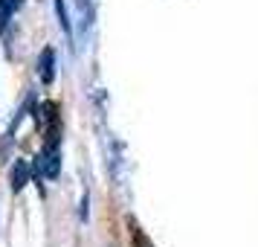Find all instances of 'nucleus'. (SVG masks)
I'll list each match as a JSON object with an SVG mask.
<instances>
[{"instance_id":"obj_2","label":"nucleus","mask_w":258,"mask_h":247,"mask_svg":"<svg viewBox=\"0 0 258 247\" xmlns=\"http://www.w3.org/2000/svg\"><path fill=\"white\" fill-rule=\"evenodd\" d=\"M21 3H24V0H0V32L12 24V18H15V12H18Z\"/></svg>"},{"instance_id":"obj_1","label":"nucleus","mask_w":258,"mask_h":247,"mask_svg":"<svg viewBox=\"0 0 258 247\" xmlns=\"http://www.w3.org/2000/svg\"><path fill=\"white\" fill-rule=\"evenodd\" d=\"M58 169H61V163H58V145L52 142V145H47L44 152L38 154V172L44 177H55L58 175Z\"/></svg>"},{"instance_id":"obj_3","label":"nucleus","mask_w":258,"mask_h":247,"mask_svg":"<svg viewBox=\"0 0 258 247\" xmlns=\"http://www.w3.org/2000/svg\"><path fill=\"white\" fill-rule=\"evenodd\" d=\"M41 79H44V82H52V73H55V53H52V50H47V53H44V56H41Z\"/></svg>"}]
</instances>
